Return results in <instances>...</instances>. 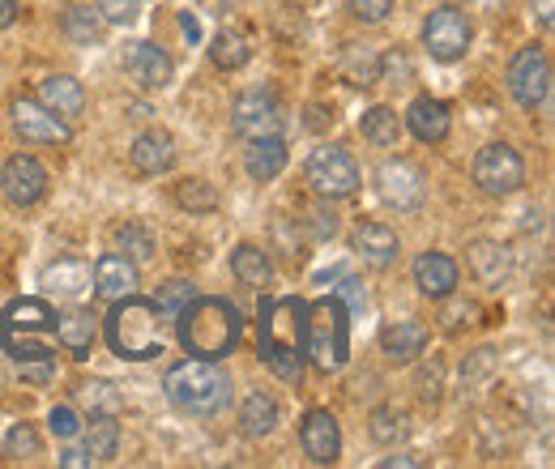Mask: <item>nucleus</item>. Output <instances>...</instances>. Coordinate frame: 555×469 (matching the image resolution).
<instances>
[{"label": "nucleus", "mask_w": 555, "mask_h": 469, "mask_svg": "<svg viewBox=\"0 0 555 469\" xmlns=\"http://www.w3.org/2000/svg\"><path fill=\"white\" fill-rule=\"evenodd\" d=\"M52 325L56 312L48 308V299H13L0 312V346L35 385L52 380Z\"/></svg>", "instance_id": "obj_1"}, {"label": "nucleus", "mask_w": 555, "mask_h": 469, "mask_svg": "<svg viewBox=\"0 0 555 469\" xmlns=\"http://www.w3.org/2000/svg\"><path fill=\"white\" fill-rule=\"evenodd\" d=\"M304 325H308V303L304 299H261V321H257V354L274 372L278 380L299 385L304 380Z\"/></svg>", "instance_id": "obj_2"}, {"label": "nucleus", "mask_w": 555, "mask_h": 469, "mask_svg": "<svg viewBox=\"0 0 555 469\" xmlns=\"http://www.w3.org/2000/svg\"><path fill=\"white\" fill-rule=\"evenodd\" d=\"M176 337H180V346L189 350V354H197V359H227L235 346H240V337H244V316H240V308L235 303H227V299H189L180 312H176Z\"/></svg>", "instance_id": "obj_3"}, {"label": "nucleus", "mask_w": 555, "mask_h": 469, "mask_svg": "<svg viewBox=\"0 0 555 469\" xmlns=\"http://www.w3.org/2000/svg\"><path fill=\"white\" fill-rule=\"evenodd\" d=\"M163 389L184 414H202V418H214L231 405V376L218 367V359L193 354V359L171 363L163 376Z\"/></svg>", "instance_id": "obj_4"}, {"label": "nucleus", "mask_w": 555, "mask_h": 469, "mask_svg": "<svg viewBox=\"0 0 555 469\" xmlns=\"http://www.w3.org/2000/svg\"><path fill=\"white\" fill-rule=\"evenodd\" d=\"M103 334H107L112 354H120L129 363H145V359L167 354L163 334H158V308L150 299H138V295H125V299L112 303Z\"/></svg>", "instance_id": "obj_5"}, {"label": "nucleus", "mask_w": 555, "mask_h": 469, "mask_svg": "<svg viewBox=\"0 0 555 469\" xmlns=\"http://www.w3.org/2000/svg\"><path fill=\"white\" fill-rule=\"evenodd\" d=\"M304 346H308V359L321 367V372H338L350 354V308L330 295V299H317L308 308V325H304Z\"/></svg>", "instance_id": "obj_6"}, {"label": "nucleus", "mask_w": 555, "mask_h": 469, "mask_svg": "<svg viewBox=\"0 0 555 469\" xmlns=\"http://www.w3.org/2000/svg\"><path fill=\"white\" fill-rule=\"evenodd\" d=\"M308 184L321 193V197H350L359 193L363 175H359V162L350 158L343 145H317L308 154Z\"/></svg>", "instance_id": "obj_7"}, {"label": "nucleus", "mask_w": 555, "mask_h": 469, "mask_svg": "<svg viewBox=\"0 0 555 469\" xmlns=\"http://www.w3.org/2000/svg\"><path fill=\"white\" fill-rule=\"evenodd\" d=\"M423 48H427L431 61H440V65L462 61V56L470 52V17H466L462 9H453V4L431 9L427 22H423Z\"/></svg>", "instance_id": "obj_8"}, {"label": "nucleus", "mask_w": 555, "mask_h": 469, "mask_svg": "<svg viewBox=\"0 0 555 469\" xmlns=\"http://www.w3.org/2000/svg\"><path fill=\"white\" fill-rule=\"evenodd\" d=\"M475 184L483 188L487 197H513L521 184H526V162L513 145L504 141H491L479 149L475 158Z\"/></svg>", "instance_id": "obj_9"}, {"label": "nucleus", "mask_w": 555, "mask_h": 469, "mask_svg": "<svg viewBox=\"0 0 555 469\" xmlns=\"http://www.w3.org/2000/svg\"><path fill=\"white\" fill-rule=\"evenodd\" d=\"M508 94L526 112H534V107L547 103V94H552V56L543 48L530 43V48H521L513 56V65H508Z\"/></svg>", "instance_id": "obj_10"}, {"label": "nucleus", "mask_w": 555, "mask_h": 469, "mask_svg": "<svg viewBox=\"0 0 555 469\" xmlns=\"http://www.w3.org/2000/svg\"><path fill=\"white\" fill-rule=\"evenodd\" d=\"M376 197L389 205V209H398V213H411V209L423 205V171H418L415 162H406V158L380 162V171H376Z\"/></svg>", "instance_id": "obj_11"}, {"label": "nucleus", "mask_w": 555, "mask_h": 469, "mask_svg": "<svg viewBox=\"0 0 555 469\" xmlns=\"http://www.w3.org/2000/svg\"><path fill=\"white\" fill-rule=\"evenodd\" d=\"M13 129H17L22 141H30V145H65L73 136L65 116H56L52 107H43L39 99H13Z\"/></svg>", "instance_id": "obj_12"}, {"label": "nucleus", "mask_w": 555, "mask_h": 469, "mask_svg": "<svg viewBox=\"0 0 555 469\" xmlns=\"http://www.w3.org/2000/svg\"><path fill=\"white\" fill-rule=\"evenodd\" d=\"M231 129L248 141L257 136H274L282 129V112H278V99L270 90H248L231 103Z\"/></svg>", "instance_id": "obj_13"}, {"label": "nucleus", "mask_w": 555, "mask_h": 469, "mask_svg": "<svg viewBox=\"0 0 555 469\" xmlns=\"http://www.w3.org/2000/svg\"><path fill=\"white\" fill-rule=\"evenodd\" d=\"M0 188L13 205H35L48 197V171L39 158L30 154H13L4 167H0Z\"/></svg>", "instance_id": "obj_14"}, {"label": "nucleus", "mask_w": 555, "mask_h": 469, "mask_svg": "<svg viewBox=\"0 0 555 469\" xmlns=\"http://www.w3.org/2000/svg\"><path fill=\"white\" fill-rule=\"evenodd\" d=\"M299 444H304L312 466H334L343 457V427H338V418L330 409H312L304 418V427H299Z\"/></svg>", "instance_id": "obj_15"}, {"label": "nucleus", "mask_w": 555, "mask_h": 469, "mask_svg": "<svg viewBox=\"0 0 555 469\" xmlns=\"http://www.w3.org/2000/svg\"><path fill=\"white\" fill-rule=\"evenodd\" d=\"M90 282H94V295H99V299L116 303V299H125V295H138L141 273L129 257L107 252V257H99V265H94V273H90Z\"/></svg>", "instance_id": "obj_16"}, {"label": "nucleus", "mask_w": 555, "mask_h": 469, "mask_svg": "<svg viewBox=\"0 0 555 469\" xmlns=\"http://www.w3.org/2000/svg\"><path fill=\"white\" fill-rule=\"evenodd\" d=\"M125 68H129V77L138 81L141 90H163L167 81H171V56L163 52V48H154V43H129L125 48Z\"/></svg>", "instance_id": "obj_17"}, {"label": "nucleus", "mask_w": 555, "mask_h": 469, "mask_svg": "<svg viewBox=\"0 0 555 469\" xmlns=\"http://www.w3.org/2000/svg\"><path fill=\"white\" fill-rule=\"evenodd\" d=\"M129 162H133V171H141V175L171 171V162H176V141H171V133H163V129L141 133L133 141V149H129Z\"/></svg>", "instance_id": "obj_18"}, {"label": "nucleus", "mask_w": 555, "mask_h": 469, "mask_svg": "<svg viewBox=\"0 0 555 469\" xmlns=\"http://www.w3.org/2000/svg\"><path fill=\"white\" fill-rule=\"evenodd\" d=\"M415 286L427 299H449L457 290V261L444 252H423L415 261Z\"/></svg>", "instance_id": "obj_19"}, {"label": "nucleus", "mask_w": 555, "mask_h": 469, "mask_svg": "<svg viewBox=\"0 0 555 469\" xmlns=\"http://www.w3.org/2000/svg\"><path fill=\"white\" fill-rule=\"evenodd\" d=\"M380 350L393 363H415L418 354L427 350V329L418 321H393V325L380 329Z\"/></svg>", "instance_id": "obj_20"}, {"label": "nucleus", "mask_w": 555, "mask_h": 469, "mask_svg": "<svg viewBox=\"0 0 555 469\" xmlns=\"http://www.w3.org/2000/svg\"><path fill=\"white\" fill-rule=\"evenodd\" d=\"M466 261H470V273H475L483 286H500V282L513 273L508 248L495 244V239H475V244L466 248Z\"/></svg>", "instance_id": "obj_21"}, {"label": "nucleus", "mask_w": 555, "mask_h": 469, "mask_svg": "<svg viewBox=\"0 0 555 469\" xmlns=\"http://www.w3.org/2000/svg\"><path fill=\"white\" fill-rule=\"evenodd\" d=\"M406 129L423 141V145H436V141H444L449 136V107L440 103V99H415L411 103V112H406Z\"/></svg>", "instance_id": "obj_22"}, {"label": "nucleus", "mask_w": 555, "mask_h": 469, "mask_svg": "<svg viewBox=\"0 0 555 469\" xmlns=\"http://www.w3.org/2000/svg\"><path fill=\"white\" fill-rule=\"evenodd\" d=\"M354 252L363 257V261H372V265H393L398 261V235L385 226V222H363L359 231H354Z\"/></svg>", "instance_id": "obj_23"}, {"label": "nucleus", "mask_w": 555, "mask_h": 469, "mask_svg": "<svg viewBox=\"0 0 555 469\" xmlns=\"http://www.w3.org/2000/svg\"><path fill=\"white\" fill-rule=\"evenodd\" d=\"M244 167H248V175L257 180V184H270L282 175V167H286V141L282 136H257L253 141V149H248V158H244Z\"/></svg>", "instance_id": "obj_24"}, {"label": "nucleus", "mask_w": 555, "mask_h": 469, "mask_svg": "<svg viewBox=\"0 0 555 469\" xmlns=\"http://www.w3.org/2000/svg\"><path fill=\"white\" fill-rule=\"evenodd\" d=\"M39 103L43 107H52L56 116H81L86 112V90H81V81L77 77H48L43 86H39Z\"/></svg>", "instance_id": "obj_25"}, {"label": "nucleus", "mask_w": 555, "mask_h": 469, "mask_svg": "<svg viewBox=\"0 0 555 469\" xmlns=\"http://www.w3.org/2000/svg\"><path fill=\"white\" fill-rule=\"evenodd\" d=\"M52 334H56V341L69 350L73 359H86L90 346H94V337H99V325H94L90 312H65V316H56Z\"/></svg>", "instance_id": "obj_26"}, {"label": "nucleus", "mask_w": 555, "mask_h": 469, "mask_svg": "<svg viewBox=\"0 0 555 469\" xmlns=\"http://www.w3.org/2000/svg\"><path fill=\"white\" fill-rule=\"evenodd\" d=\"M43 286H48L56 299H81V295L90 290V265L65 257V261L43 269Z\"/></svg>", "instance_id": "obj_27"}, {"label": "nucleus", "mask_w": 555, "mask_h": 469, "mask_svg": "<svg viewBox=\"0 0 555 469\" xmlns=\"http://www.w3.org/2000/svg\"><path fill=\"white\" fill-rule=\"evenodd\" d=\"M231 273H235L244 286H253V290H266V286L274 282V261H270L261 248H253V244H240V248L231 252Z\"/></svg>", "instance_id": "obj_28"}, {"label": "nucleus", "mask_w": 555, "mask_h": 469, "mask_svg": "<svg viewBox=\"0 0 555 469\" xmlns=\"http://www.w3.org/2000/svg\"><path fill=\"white\" fill-rule=\"evenodd\" d=\"M120 453V422L116 414H94L86 422V457L90 461H112Z\"/></svg>", "instance_id": "obj_29"}, {"label": "nucleus", "mask_w": 555, "mask_h": 469, "mask_svg": "<svg viewBox=\"0 0 555 469\" xmlns=\"http://www.w3.org/2000/svg\"><path fill=\"white\" fill-rule=\"evenodd\" d=\"M61 30H65L69 43L90 48V43L103 39V13L99 9H86V4H73V9H65V17H61Z\"/></svg>", "instance_id": "obj_30"}, {"label": "nucleus", "mask_w": 555, "mask_h": 469, "mask_svg": "<svg viewBox=\"0 0 555 469\" xmlns=\"http://www.w3.org/2000/svg\"><path fill=\"white\" fill-rule=\"evenodd\" d=\"M240 427H244V435L248 440H261V435H270L278 427V402L270 393H253L244 409H240Z\"/></svg>", "instance_id": "obj_31"}, {"label": "nucleus", "mask_w": 555, "mask_h": 469, "mask_svg": "<svg viewBox=\"0 0 555 469\" xmlns=\"http://www.w3.org/2000/svg\"><path fill=\"white\" fill-rule=\"evenodd\" d=\"M406 431H411V418H406V409H398V405H380V409H372V418H367V435H372L376 444H385V448H393Z\"/></svg>", "instance_id": "obj_32"}, {"label": "nucleus", "mask_w": 555, "mask_h": 469, "mask_svg": "<svg viewBox=\"0 0 555 469\" xmlns=\"http://www.w3.org/2000/svg\"><path fill=\"white\" fill-rule=\"evenodd\" d=\"M359 129H363V141L389 149V145H398V136H402V120H398V112H389V107H367L363 120H359Z\"/></svg>", "instance_id": "obj_33"}, {"label": "nucleus", "mask_w": 555, "mask_h": 469, "mask_svg": "<svg viewBox=\"0 0 555 469\" xmlns=\"http://www.w3.org/2000/svg\"><path fill=\"white\" fill-rule=\"evenodd\" d=\"M248 39L244 35H235V30H222L218 39H214V48H209V61L218 68H227V73H235V68L248 65Z\"/></svg>", "instance_id": "obj_34"}, {"label": "nucleus", "mask_w": 555, "mask_h": 469, "mask_svg": "<svg viewBox=\"0 0 555 469\" xmlns=\"http://www.w3.org/2000/svg\"><path fill=\"white\" fill-rule=\"evenodd\" d=\"M176 205L193 209V213H214L218 209V193L209 188L206 180H180L176 184Z\"/></svg>", "instance_id": "obj_35"}, {"label": "nucleus", "mask_w": 555, "mask_h": 469, "mask_svg": "<svg viewBox=\"0 0 555 469\" xmlns=\"http://www.w3.org/2000/svg\"><path fill=\"white\" fill-rule=\"evenodd\" d=\"M77 402L86 405L90 414H120V405H125V398L116 393V385H107V380H94V385H81Z\"/></svg>", "instance_id": "obj_36"}, {"label": "nucleus", "mask_w": 555, "mask_h": 469, "mask_svg": "<svg viewBox=\"0 0 555 469\" xmlns=\"http://www.w3.org/2000/svg\"><path fill=\"white\" fill-rule=\"evenodd\" d=\"M116 244H120V252H125L129 261H145V257H154V239H150V231L138 226V222L116 226Z\"/></svg>", "instance_id": "obj_37"}, {"label": "nucleus", "mask_w": 555, "mask_h": 469, "mask_svg": "<svg viewBox=\"0 0 555 469\" xmlns=\"http://www.w3.org/2000/svg\"><path fill=\"white\" fill-rule=\"evenodd\" d=\"M30 457H39V435H35V427L17 422L4 440V461H30Z\"/></svg>", "instance_id": "obj_38"}, {"label": "nucleus", "mask_w": 555, "mask_h": 469, "mask_svg": "<svg viewBox=\"0 0 555 469\" xmlns=\"http://www.w3.org/2000/svg\"><path fill=\"white\" fill-rule=\"evenodd\" d=\"M189 299H193V286H189L184 277H176V282L158 286V299H154V308H158V316H176V312H180Z\"/></svg>", "instance_id": "obj_39"}, {"label": "nucleus", "mask_w": 555, "mask_h": 469, "mask_svg": "<svg viewBox=\"0 0 555 469\" xmlns=\"http://www.w3.org/2000/svg\"><path fill=\"white\" fill-rule=\"evenodd\" d=\"M94 9L103 13V22H116V26H133L141 17L138 0H94Z\"/></svg>", "instance_id": "obj_40"}, {"label": "nucleus", "mask_w": 555, "mask_h": 469, "mask_svg": "<svg viewBox=\"0 0 555 469\" xmlns=\"http://www.w3.org/2000/svg\"><path fill=\"white\" fill-rule=\"evenodd\" d=\"M48 427H52V435H61V440H73V435L81 431V422H77V409H73V405H56V409L48 414Z\"/></svg>", "instance_id": "obj_41"}, {"label": "nucleus", "mask_w": 555, "mask_h": 469, "mask_svg": "<svg viewBox=\"0 0 555 469\" xmlns=\"http://www.w3.org/2000/svg\"><path fill=\"white\" fill-rule=\"evenodd\" d=\"M347 9L359 22H385L393 13V0H347Z\"/></svg>", "instance_id": "obj_42"}, {"label": "nucleus", "mask_w": 555, "mask_h": 469, "mask_svg": "<svg viewBox=\"0 0 555 469\" xmlns=\"http://www.w3.org/2000/svg\"><path fill=\"white\" fill-rule=\"evenodd\" d=\"M393 77H411V61H406L402 52L380 56V81H393Z\"/></svg>", "instance_id": "obj_43"}, {"label": "nucleus", "mask_w": 555, "mask_h": 469, "mask_svg": "<svg viewBox=\"0 0 555 469\" xmlns=\"http://www.w3.org/2000/svg\"><path fill=\"white\" fill-rule=\"evenodd\" d=\"M312 231L325 239V235H334V231H338V218H334V213H325V209H317V213H312Z\"/></svg>", "instance_id": "obj_44"}, {"label": "nucleus", "mask_w": 555, "mask_h": 469, "mask_svg": "<svg viewBox=\"0 0 555 469\" xmlns=\"http://www.w3.org/2000/svg\"><path fill=\"white\" fill-rule=\"evenodd\" d=\"M338 299H347V303L354 308V312L363 308V290H359V282H354V277H347V282L338 286Z\"/></svg>", "instance_id": "obj_45"}, {"label": "nucleus", "mask_w": 555, "mask_h": 469, "mask_svg": "<svg viewBox=\"0 0 555 469\" xmlns=\"http://www.w3.org/2000/svg\"><path fill=\"white\" fill-rule=\"evenodd\" d=\"M534 13H539V26L552 30L555 26V0H534Z\"/></svg>", "instance_id": "obj_46"}, {"label": "nucleus", "mask_w": 555, "mask_h": 469, "mask_svg": "<svg viewBox=\"0 0 555 469\" xmlns=\"http://www.w3.org/2000/svg\"><path fill=\"white\" fill-rule=\"evenodd\" d=\"M398 466H402V469H418L423 461H418L415 453H402V457H385V461H380V469H398Z\"/></svg>", "instance_id": "obj_47"}, {"label": "nucleus", "mask_w": 555, "mask_h": 469, "mask_svg": "<svg viewBox=\"0 0 555 469\" xmlns=\"http://www.w3.org/2000/svg\"><path fill=\"white\" fill-rule=\"evenodd\" d=\"M325 125H334V112H325V107H308V129H325Z\"/></svg>", "instance_id": "obj_48"}, {"label": "nucleus", "mask_w": 555, "mask_h": 469, "mask_svg": "<svg viewBox=\"0 0 555 469\" xmlns=\"http://www.w3.org/2000/svg\"><path fill=\"white\" fill-rule=\"evenodd\" d=\"M61 466H65V469H86V466H90V457H86V453H77V448H65V453H61Z\"/></svg>", "instance_id": "obj_49"}, {"label": "nucleus", "mask_w": 555, "mask_h": 469, "mask_svg": "<svg viewBox=\"0 0 555 469\" xmlns=\"http://www.w3.org/2000/svg\"><path fill=\"white\" fill-rule=\"evenodd\" d=\"M462 316H475V303H462V308H453V312L444 316V325H449V329H457V325H462Z\"/></svg>", "instance_id": "obj_50"}, {"label": "nucleus", "mask_w": 555, "mask_h": 469, "mask_svg": "<svg viewBox=\"0 0 555 469\" xmlns=\"http://www.w3.org/2000/svg\"><path fill=\"white\" fill-rule=\"evenodd\" d=\"M13 17H17V0H0V30L13 26Z\"/></svg>", "instance_id": "obj_51"}, {"label": "nucleus", "mask_w": 555, "mask_h": 469, "mask_svg": "<svg viewBox=\"0 0 555 469\" xmlns=\"http://www.w3.org/2000/svg\"><path fill=\"white\" fill-rule=\"evenodd\" d=\"M184 35H189V39H197V35H202V22H197L193 13H184Z\"/></svg>", "instance_id": "obj_52"}]
</instances>
